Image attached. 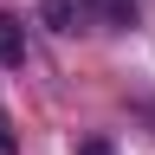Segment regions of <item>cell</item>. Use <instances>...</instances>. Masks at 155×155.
<instances>
[{"instance_id": "cell-1", "label": "cell", "mask_w": 155, "mask_h": 155, "mask_svg": "<svg viewBox=\"0 0 155 155\" xmlns=\"http://www.w3.org/2000/svg\"><path fill=\"white\" fill-rule=\"evenodd\" d=\"M19 58H26V26L0 13V65H19Z\"/></svg>"}, {"instance_id": "cell-2", "label": "cell", "mask_w": 155, "mask_h": 155, "mask_svg": "<svg viewBox=\"0 0 155 155\" xmlns=\"http://www.w3.org/2000/svg\"><path fill=\"white\" fill-rule=\"evenodd\" d=\"M0 155H19V136H13V123H7V110H0Z\"/></svg>"}, {"instance_id": "cell-3", "label": "cell", "mask_w": 155, "mask_h": 155, "mask_svg": "<svg viewBox=\"0 0 155 155\" xmlns=\"http://www.w3.org/2000/svg\"><path fill=\"white\" fill-rule=\"evenodd\" d=\"M78 155H116V149L104 142V136H91V142H78Z\"/></svg>"}]
</instances>
